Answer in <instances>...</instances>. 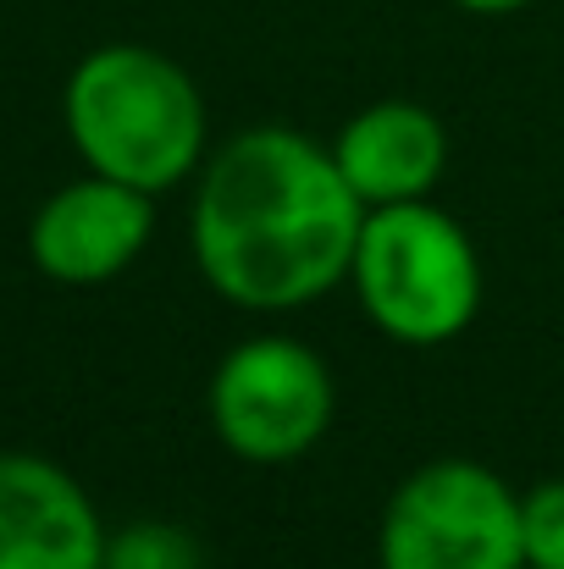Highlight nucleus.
<instances>
[{
	"instance_id": "f03ea898",
	"label": "nucleus",
	"mask_w": 564,
	"mask_h": 569,
	"mask_svg": "<svg viewBox=\"0 0 564 569\" xmlns=\"http://www.w3.org/2000/svg\"><path fill=\"white\" fill-rule=\"evenodd\" d=\"M61 122L89 172L161 193L205 156V100L184 67L150 44L89 50L67 89Z\"/></svg>"
},
{
	"instance_id": "f257e3e1",
	"label": "nucleus",
	"mask_w": 564,
	"mask_h": 569,
	"mask_svg": "<svg viewBox=\"0 0 564 569\" xmlns=\"http://www.w3.org/2000/svg\"><path fill=\"white\" fill-rule=\"evenodd\" d=\"M366 199L333 150L255 128L227 139L194 193V260L205 282L244 310H294L355 271Z\"/></svg>"
},
{
	"instance_id": "9d476101",
	"label": "nucleus",
	"mask_w": 564,
	"mask_h": 569,
	"mask_svg": "<svg viewBox=\"0 0 564 569\" xmlns=\"http://www.w3.org/2000/svg\"><path fill=\"white\" fill-rule=\"evenodd\" d=\"M521 537L532 569H564V481H543L521 503Z\"/></svg>"
},
{
	"instance_id": "0eeeda50",
	"label": "nucleus",
	"mask_w": 564,
	"mask_h": 569,
	"mask_svg": "<svg viewBox=\"0 0 564 569\" xmlns=\"http://www.w3.org/2000/svg\"><path fill=\"white\" fill-rule=\"evenodd\" d=\"M89 492L39 453L0 448V569H106Z\"/></svg>"
},
{
	"instance_id": "9b49d317",
	"label": "nucleus",
	"mask_w": 564,
	"mask_h": 569,
	"mask_svg": "<svg viewBox=\"0 0 564 569\" xmlns=\"http://www.w3.org/2000/svg\"><path fill=\"white\" fill-rule=\"evenodd\" d=\"M454 6H465V11H482V17H498V11H521L526 0H454Z\"/></svg>"
},
{
	"instance_id": "1a4fd4ad",
	"label": "nucleus",
	"mask_w": 564,
	"mask_h": 569,
	"mask_svg": "<svg viewBox=\"0 0 564 569\" xmlns=\"http://www.w3.org/2000/svg\"><path fill=\"white\" fill-rule=\"evenodd\" d=\"M106 569H199V553L167 526H133L106 542Z\"/></svg>"
},
{
	"instance_id": "f8f14e48",
	"label": "nucleus",
	"mask_w": 564,
	"mask_h": 569,
	"mask_svg": "<svg viewBox=\"0 0 564 569\" xmlns=\"http://www.w3.org/2000/svg\"><path fill=\"white\" fill-rule=\"evenodd\" d=\"M526 569H532V565H526Z\"/></svg>"
},
{
	"instance_id": "39448f33",
	"label": "nucleus",
	"mask_w": 564,
	"mask_h": 569,
	"mask_svg": "<svg viewBox=\"0 0 564 569\" xmlns=\"http://www.w3.org/2000/svg\"><path fill=\"white\" fill-rule=\"evenodd\" d=\"M216 437L255 465H283L305 453L333 420V377L327 366L288 338L238 343L210 381Z\"/></svg>"
},
{
	"instance_id": "6e6552de",
	"label": "nucleus",
	"mask_w": 564,
	"mask_h": 569,
	"mask_svg": "<svg viewBox=\"0 0 564 569\" xmlns=\"http://www.w3.org/2000/svg\"><path fill=\"white\" fill-rule=\"evenodd\" d=\"M333 156H338L349 189L366 204H398V199H426V189L443 178L448 139L426 106L382 100L338 133Z\"/></svg>"
},
{
	"instance_id": "20e7f679",
	"label": "nucleus",
	"mask_w": 564,
	"mask_h": 569,
	"mask_svg": "<svg viewBox=\"0 0 564 569\" xmlns=\"http://www.w3.org/2000/svg\"><path fill=\"white\" fill-rule=\"evenodd\" d=\"M382 569H526L521 498L471 459L415 470L382 515Z\"/></svg>"
},
{
	"instance_id": "7ed1b4c3",
	"label": "nucleus",
	"mask_w": 564,
	"mask_h": 569,
	"mask_svg": "<svg viewBox=\"0 0 564 569\" xmlns=\"http://www.w3.org/2000/svg\"><path fill=\"white\" fill-rule=\"evenodd\" d=\"M349 277L376 327L415 349L459 338L482 305V260L465 227L420 199L366 210Z\"/></svg>"
},
{
	"instance_id": "423d86ee",
	"label": "nucleus",
	"mask_w": 564,
	"mask_h": 569,
	"mask_svg": "<svg viewBox=\"0 0 564 569\" xmlns=\"http://www.w3.org/2000/svg\"><path fill=\"white\" fill-rule=\"evenodd\" d=\"M156 193L117 183V178H78L56 189L28 221V254L50 282L95 288L111 282L139 260V249L156 232Z\"/></svg>"
}]
</instances>
